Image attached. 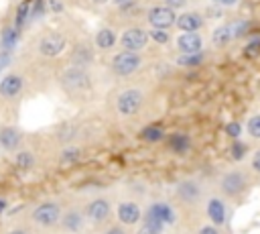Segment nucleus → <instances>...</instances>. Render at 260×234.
<instances>
[{
  "label": "nucleus",
  "mask_w": 260,
  "mask_h": 234,
  "mask_svg": "<svg viewBox=\"0 0 260 234\" xmlns=\"http://www.w3.org/2000/svg\"><path fill=\"white\" fill-rule=\"evenodd\" d=\"M61 85L71 98H87L93 92V77L87 67L69 65L61 73Z\"/></svg>",
  "instance_id": "423d86ee"
},
{
  "label": "nucleus",
  "mask_w": 260,
  "mask_h": 234,
  "mask_svg": "<svg viewBox=\"0 0 260 234\" xmlns=\"http://www.w3.org/2000/svg\"><path fill=\"white\" fill-rule=\"evenodd\" d=\"M209 189H211V185L203 177H195V175L183 177L173 185L169 199L173 201L175 210L183 218V222L187 226V232H189V228L195 220L203 218L201 212H203V203H205V197H207Z\"/></svg>",
  "instance_id": "f03ea898"
},
{
  "label": "nucleus",
  "mask_w": 260,
  "mask_h": 234,
  "mask_svg": "<svg viewBox=\"0 0 260 234\" xmlns=\"http://www.w3.org/2000/svg\"><path fill=\"white\" fill-rule=\"evenodd\" d=\"M0 144L4 151H14L20 144V134L14 128H2L0 130Z\"/></svg>",
  "instance_id": "393cba45"
},
{
  "label": "nucleus",
  "mask_w": 260,
  "mask_h": 234,
  "mask_svg": "<svg viewBox=\"0 0 260 234\" xmlns=\"http://www.w3.org/2000/svg\"><path fill=\"white\" fill-rule=\"evenodd\" d=\"M67 47V37L63 33H47L45 37H41L39 41V53L43 57H59Z\"/></svg>",
  "instance_id": "dca6fc26"
},
{
  "label": "nucleus",
  "mask_w": 260,
  "mask_h": 234,
  "mask_svg": "<svg viewBox=\"0 0 260 234\" xmlns=\"http://www.w3.org/2000/svg\"><path fill=\"white\" fill-rule=\"evenodd\" d=\"M61 214H63V206L59 201H41L32 212H30V222L39 228V230H45V232H51V230H57L59 228V220H61Z\"/></svg>",
  "instance_id": "9d476101"
},
{
  "label": "nucleus",
  "mask_w": 260,
  "mask_h": 234,
  "mask_svg": "<svg viewBox=\"0 0 260 234\" xmlns=\"http://www.w3.org/2000/svg\"><path fill=\"white\" fill-rule=\"evenodd\" d=\"M175 18H177V10L169 8L162 2H154V4L146 6L142 22H144V26H150V28H171L173 31Z\"/></svg>",
  "instance_id": "9b49d317"
},
{
  "label": "nucleus",
  "mask_w": 260,
  "mask_h": 234,
  "mask_svg": "<svg viewBox=\"0 0 260 234\" xmlns=\"http://www.w3.org/2000/svg\"><path fill=\"white\" fill-rule=\"evenodd\" d=\"M244 130H246V136L254 142H260V110L252 112L246 122H244Z\"/></svg>",
  "instance_id": "5701e85b"
},
{
  "label": "nucleus",
  "mask_w": 260,
  "mask_h": 234,
  "mask_svg": "<svg viewBox=\"0 0 260 234\" xmlns=\"http://www.w3.org/2000/svg\"><path fill=\"white\" fill-rule=\"evenodd\" d=\"M118 49L124 51H134V53H148L150 51V39L148 31L140 22L126 24L122 33L118 35Z\"/></svg>",
  "instance_id": "1a4fd4ad"
},
{
  "label": "nucleus",
  "mask_w": 260,
  "mask_h": 234,
  "mask_svg": "<svg viewBox=\"0 0 260 234\" xmlns=\"http://www.w3.org/2000/svg\"><path fill=\"white\" fill-rule=\"evenodd\" d=\"M246 31V22L244 20H223L219 24H215L209 33L207 39V47L211 51H225L236 39H240V35Z\"/></svg>",
  "instance_id": "6e6552de"
},
{
  "label": "nucleus",
  "mask_w": 260,
  "mask_h": 234,
  "mask_svg": "<svg viewBox=\"0 0 260 234\" xmlns=\"http://www.w3.org/2000/svg\"><path fill=\"white\" fill-rule=\"evenodd\" d=\"M22 90V77L18 73H8L0 81V96L4 98H16Z\"/></svg>",
  "instance_id": "6ab92c4d"
},
{
  "label": "nucleus",
  "mask_w": 260,
  "mask_h": 234,
  "mask_svg": "<svg viewBox=\"0 0 260 234\" xmlns=\"http://www.w3.org/2000/svg\"><path fill=\"white\" fill-rule=\"evenodd\" d=\"M256 183L258 181L252 177L246 165H232V167L221 169L209 185L228 206H238L248 199Z\"/></svg>",
  "instance_id": "7ed1b4c3"
},
{
  "label": "nucleus",
  "mask_w": 260,
  "mask_h": 234,
  "mask_svg": "<svg viewBox=\"0 0 260 234\" xmlns=\"http://www.w3.org/2000/svg\"><path fill=\"white\" fill-rule=\"evenodd\" d=\"M209 57H211V51H207V49L201 51V53H195V55H177V53H175L173 63H175L177 67H195V65L205 63Z\"/></svg>",
  "instance_id": "aec40b11"
},
{
  "label": "nucleus",
  "mask_w": 260,
  "mask_h": 234,
  "mask_svg": "<svg viewBox=\"0 0 260 234\" xmlns=\"http://www.w3.org/2000/svg\"><path fill=\"white\" fill-rule=\"evenodd\" d=\"M49 6H51V10H53V12H61V8H63L57 0H49Z\"/></svg>",
  "instance_id": "473e14b6"
},
{
  "label": "nucleus",
  "mask_w": 260,
  "mask_h": 234,
  "mask_svg": "<svg viewBox=\"0 0 260 234\" xmlns=\"http://www.w3.org/2000/svg\"><path fill=\"white\" fill-rule=\"evenodd\" d=\"M79 159H81V149H79L77 144H73V142L65 144V147L61 149V153H59V161H61L63 165H71V163H77Z\"/></svg>",
  "instance_id": "a878e982"
},
{
  "label": "nucleus",
  "mask_w": 260,
  "mask_h": 234,
  "mask_svg": "<svg viewBox=\"0 0 260 234\" xmlns=\"http://www.w3.org/2000/svg\"><path fill=\"white\" fill-rule=\"evenodd\" d=\"M0 43H2V49L10 53V51L16 47V43H18V31H16L14 26H6V28L2 31Z\"/></svg>",
  "instance_id": "bb28decb"
},
{
  "label": "nucleus",
  "mask_w": 260,
  "mask_h": 234,
  "mask_svg": "<svg viewBox=\"0 0 260 234\" xmlns=\"http://www.w3.org/2000/svg\"><path fill=\"white\" fill-rule=\"evenodd\" d=\"M26 16V4H20V8H18V18H16V22L18 24H22V18Z\"/></svg>",
  "instance_id": "2f4dec72"
},
{
  "label": "nucleus",
  "mask_w": 260,
  "mask_h": 234,
  "mask_svg": "<svg viewBox=\"0 0 260 234\" xmlns=\"http://www.w3.org/2000/svg\"><path fill=\"white\" fill-rule=\"evenodd\" d=\"M4 208H6V201H4V199H0V212H4Z\"/></svg>",
  "instance_id": "c9c22d12"
},
{
  "label": "nucleus",
  "mask_w": 260,
  "mask_h": 234,
  "mask_svg": "<svg viewBox=\"0 0 260 234\" xmlns=\"http://www.w3.org/2000/svg\"><path fill=\"white\" fill-rule=\"evenodd\" d=\"M152 57L150 53H134L118 49L108 59V71L116 81H128L134 77H140L144 69H148Z\"/></svg>",
  "instance_id": "20e7f679"
},
{
  "label": "nucleus",
  "mask_w": 260,
  "mask_h": 234,
  "mask_svg": "<svg viewBox=\"0 0 260 234\" xmlns=\"http://www.w3.org/2000/svg\"><path fill=\"white\" fill-rule=\"evenodd\" d=\"M89 228L83 208L81 206H73V208H63L61 220H59V230L65 234H81Z\"/></svg>",
  "instance_id": "2eb2a0df"
},
{
  "label": "nucleus",
  "mask_w": 260,
  "mask_h": 234,
  "mask_svg": "<svg viewBox=\"0 0 260 234\" xmlns=\"http://www.w3.org/2000/svg\"><path fill=\"white\" fill-rule=\"evenodd\" d=\"M89 2H91L93 6H104V4H108L110 0H89Z\"/></svg>",
  "instance_id": "f704fd0d"
},
{
  "label": "nucleus",
  "mask_w": 260,
  "mask_h": 234,
  "mask_svg": "<svg viewBox=\"0 0 260 234\" xmlns=\"http://www.w3.org/2000/svg\"><path fill=\"white\" fill-rule=\"evenodd\" d=\"M81 208H83L89 228H93V230L104 228L114 218V197L110 193H98L91 199H87Z\"/></svg>",
  "instance_id": "0eeeda50"
},
{
  "label": "nucleus",
  "mask_w": 260,
  "mask_h": 234,
  "mask_svg": "<svg viewBox=\"0 0 260 234\" xmlns=\"http://www.w3.org/2000/svg\"><path fill=\"white\" fill-rule=\"evenodd\" d=\"M244 165H246V169L252 173V177H254L256 181H260V142H256L254 149L248 153Z\"/></svg>",
  "instance_id": "b1692460"
},
{
  "label": "nucleus",
  "mask_w": 260,
  "mask_h": 234,
  "mask_svg": "<svg viewBox=\"0 0 260 234\" xmlns=\"http://www.w3.org/2000/svg\"><path fill=\"white\" fill-rule=\"evenodd\" d=\"M98 234H134V230H130V228L118 224L116 220H112V222H108L104 228H100Z\"/></svg>",
  "instance_id": "cd10ccee"
},
{
  "label": "nucleus",
  "mask_w": 260,
  "mask_h": 234,
  "mask_svg": "<svg viewBox=\"0 0 260 234\" xmlns=\"http://www.w3.org/2000/svg\"><path fill=\"white\" fill-rule=\"evenodd\" d=\"M205 26H207V16L201 10L189 6L181 12H177L173 31H177V33H203Z\"/></svg>",
  "instance_id": "ddd939ff"
},
{
  "label": "nucleus",
  "mask_w": 260,
  "mask_h": 234,
  "mask_svg": "<svg viewBox=\"0 0 260 234\" xmlns=\"http://www.w3.org/2000/svg\"><path fill=\"white\" fill-rule=\"evenodd\" d=\"M146 31H148L150 45L171 47V41H173V31L171 28H150V26H146Z\"/></svg>",
  "instance_id": "412c9836"
},
{
  "label": "nucleus",
  "mask_w": 260,
  "mask_h": 234,
  "mask_svg": "<svg viewBox=\"0 0 260 234\" xmlns=\"http://www.w3.org/2000/svg\"><path fill=\"white\" fill-rule=\"evenodd\" d=\"M8 59H10V55H8V51H4V53H0V71L8 65Z\"/></svg>",
  "instance_id": "7c9ffc66"
},
{
  "label": "nucleus",
  "mask_w": 260,
  "mask_h": 234,
  "mask_svg": "<svg viewBox=\"0 0 260 234\" xmlns=\"http://www.w3.org/2000/svg\"><path fill=\"white\" fill-rule=\"evenodd\" d=\"M225 206H228V203H225L213 189H209V193H207V197H205V203H203L201 216H203L205 220H209L211 224L223 228V226L228 224V208H225Z\"/></svg>",
  "instance_id": "4468645a"
},
{
  "label": "nucleus",
  "mask_w": 260,
  "mask_h": 234,
  "mask_svg": "<svg viewBox=\"0 0 260 234\" xmlns=\"http://www.w3.org/2000/svg\"><path fill=\"white\" fill-rule=\"evenodd\" d=\"M156 90L150 79L134 77L120 81L110 94L108 110L110 116L124 126H140L154 116Z\"/></svg>",
  "instance_id": "f257e3e1"
},
{
  "label": "nucleus",
  "mask_w": 260,
  "mask_h": 234,
  "mask_svg": "<svg viewBox=\"0 0 260 234\" xmlns=\"http://www.w3.org/2000/svg\"><path fill=\"white\" fill-rule=\"evenodd\" d=\"M171 47L177 55H195L207 49L203 33H173Z\"/></svg>",
  "instance_id": "f8f14e48"
},
{
  "label": "nucleus",
  "mask_w": 260,
  "mask_h": 234,
  "mask_svg": "<svg viewBox=\"0 0 260 234\" xmlns=\"http://www.w3.org/2000/svg\"><path fill=\"white\" fill-rule=\"evenodd\" d=\"M93 47L95 51H102V53H110L118 47V33L116 28L112 26H102L95 31L93 35Z\"/></svg>",
  "instance_id": "f3484780"
},
{
  "label": "nucleus",
  "mask_w": 260,
  "mask_h": 234,
  "mask_svg": "<svg viewBox=\"0 0 260 234\" xmlns=\"http://www.w3.org/2000/svg\"><path fill=\"white\" fill-rule=\"evenodd\" d=\"M187 234H225V230L219 228V226H215V224H211L205 218H199V220H195L191 224V228H189Z\"/></svg>",
  "instance_id": "4be33fe9"
},
{
  "label": "nucleus",
  "mask_w": 260,
  "mask_h": 234,
  "mask_svg": "<svg viewBox=\"0 0 260 234\" xmlns=\"http://www.w3.org/2000/svg\"><path fill=\"white\" fill-rule=\"evenodd\" d=\"M114 216L118 224L134 230L144 218V199L134 193H126L114 199Z\"/></svg>",
  "instance_id": "39448f33"
},
{
  "label": "nucleus",
  "mask_w": 260,
  "mask_h": 234,
  "mask_svg": "<svg viewBox=\"0 0 260 234\" xmlns=\"http://www.w3.org/2000/svg\"><path fill=\"white\" fill-rule=\"evenodd\" d=\"M32 163H35V155H32V153H28V151H22V153H18V155H16V165H18V167H22V169H28Z\"/></svg>",
  "instance_id": "c85d7f7f"
},
{
  "label": "nucleus",
  "mask_w": 260,
  "mask_h": 234,
  "mask_svg": "<svg viewBox=\"0 0 260 234\" xmlns=\"http://www.w3.org/2000/svg\"><path fill=\"white\" fill-rule=\"evenodd\" d=\"M160 2H162V4H167L169 8H173V10H177V12H181V10H185V8H189L193 0H160Z\"/></svg>",
  "instance_id": "c756f323"
},
{
  "label": "nucleus",
  "mask_w": 260,
  "mask_h": 234,
  "mask_svg": "<svg viewBox=\"0 0 260 234\" xmlns=\"http://www.w3.org/2000/svg\"><path fill=\"white\" fill-rule=\"evenodd\" d=\"M93 59H95V47L93 43L89 45L87 41L83 43H77L73 47V53H71V65H79V67H91L93 65Z\"/></svg>",
  "instance_id": "a211bd4d"
},
{
  "label": "nucleus",
  "mask_w": 260,
  "mask_h": 234,
  "mask_svg": "<svg viewBox=\"0 0 260 234\" xmlns=\"http://www.w3.org/2000/svg\"><path fill=\"white\" fill-rule=\"evenodd\" d=\"M8 234H30L26 228H14V230H10Z\"/></svg>",
  "instance_id": "72a5a7b5"
}]
</instances>
